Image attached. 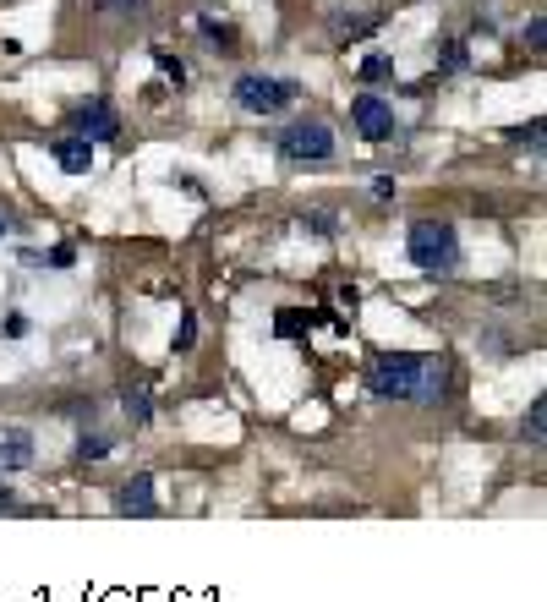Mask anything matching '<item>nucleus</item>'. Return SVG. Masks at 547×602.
<instances>
[{"label":"nucleus","mask_w":547,"mask_h":602,"mask_svg":"<svg viewBox=\"0 0 547 602\" xmlns=\"http://www.w3.org/2000/svg\"><path fill=\"white\" fill-rule=\"evenodd\" d=\"M367 384L378 400H438L449 389V362L422 351H383L372 356Z\"/></svg>","instance_id":"nucleus-1"},{"label":"nucleus","mask_w":547,"mask_h":602,"mask_svg":"<svg viewBox=\"0 0 547 602\" xmlns=\"http://www.w3.org/2000/svg\"><path fill=\"white\" fill-rule=\"evenodd\" d=\"M405 252H411V263L422 274H449L460 263V236L444 219H416L411 236H405Z\"/></svg>","instance_id":"nucleus-2"},{"label":"nucleus","mask_w":547,"mask_h":602,"mask_svg":"<svg viewBox=\"0 0 547 602\" xmlns=\"http://www.w3.org/2000/svg\"><path fill=\"white\" fill-rule=\"evenodd\" d=\"M279 154L296 165H323V159H334V132L323 121H296L279 132Z\"/></svg>","instance_id":"nucleus-3"},{"label":"nucleus","mask_w":547,"mask_h":602,"mask_svg":"<svg viewBox=\"0 0 547 602\" xmlns=\"http://www.w3.org/2000/svg\"><path fill=\"white\" fill-rule=\"evenodd\" d=\"M290 99H296V83H285V77L247 72L236 83V104H241V110H252V115H279Z\"/></svg>","instance_id":"nucleus-4"},{"label":"nucleus","mask_w":547,"mask_h":602,"mask_svg":"<svg viewBox=\"0 0 547 602\" xmlns=\"http://www.w3.org/2000/svg\"><path fill=\"white\" fill-rule=\"evenodd\" d=\"M351 121L367 143H383V137H394V104H383L378 94H362L351 104Z\"/></svg>","instance_id":"nucleus-5"},{"label":"nucleus","mask_w":547,"mask_h":602,"mask_svg":"<svg viewBox=\"0 0 547 602\" xmlns=\"http://www.w3.org/2000/svg\"><path fill=\"white\" fill-rule=\"evenodd\" d=\"M72 126H77V137H83V143H110L115 132H121V121H115V110L104 99H88L83 110L72 115Z\"/></svg>","instance_id":"nucleus-6"},{"label":"nucleus","mask_w":547,"mask_h":602,"mask_svg":"<svg viewBox=\"0 0 547 602\" xmlns=\"http://www.w3.org/2000/svg\"><path fill=\"white\" fill-rule=\"evenodd\" d=\"M33 466V433L0 427V471H28Z\"/></svg>","instance_id":"nucleus-7"},{"label":"nucleus","mask_w":547,"mask_h":602,"mask_svg":"<svg viewBox=\"0 0 547 602\" xmlns=\"http://www.w3.org/2000/svg\"><path fill=\"white\" fill-rule=\"evenodd\" d=\"M55 165H61L66 176H88L93 143H83V137H66V143H55Z\"/></svg>","instance_id":"nucleus-8"},{"label":"nucleus","mask_w":547,"mask_h":602,"mask_svg":"<svg viewBox=\"0 0 547 602\" xmlns=\"http://www.w3.org/2000/svg\"><path fill=\"white\" fill-rule=\"evenodd\" d=\"M121 509L126 515H154V477H132L121 488Z\"/></svg>","instance_id":"nucleus-9"},{"label":"nucleus","mask_w":547,"mask_h":602,"mask_svg":"<svg viewBox=\"0 0 547 602\" xmlns=\"http://www.w3.org/2000/svg\"><path fill=\"white\" fill-rule=\"evenodd\" d=\"M362 77H367V83H389V77H394V61H389V55H367V61H362Z\"/></svg>","instance_id":"nucleus-10"},{"label":"nucleus","mask_w":547,"mask_h":602,"mask_svg":"<svg viewBox=\"0 0 547 602\" xmlns=\"http://www.w3.org/2000/svg\"><path fill=\"white\" fill-rule=\"evenodd\" d=\"M126 416H132V422H148V384H126Z\"/></svg>","instance_id":"nucleus-11"},{"label":"nucleus","mask_w":547,"mask_h":602,"mask_svg":"<svg viewBox=\"0 0 547 602\" xmlns=\"http://www.w3.org/2000/svg\"><path fill=\"white\" fill-rule=\"evenodd\" d=\"M542 411H547V405L537 400V405H531V411H526V422H520V433H526L531 444H542V427H547V416H542Z\"/></svg>","instance_id":"nucleus-12"},{"label":"nucleus","mask_w":547,"mask_h":602,"mask_svg":"<svg viewBox=\"0 0 547 602\" xmlns=\"http://www.w3.org/2000/svg\"><path fill=\"white\" fill-rule=\"evenodd\" d=\"M307 329H312L307 312H279V334H285V340H296V334H307Z\"/></svg>","instance_id":"nucleus-13"},{"label":"nucleus","mask_w":547,"mask_h":602,"mask_svg":"<svg viewBox=\"0 0 547 602\" xmlns=\"http://www.w3.org/2000/svg\"><path fill=\"white\" fill-rule=\"evenodd\" d=\"M154 61H159V72H165V77H170V83H176V88L186 83V66L176 61V55H154Z\"/></svg>","instance_id":"nucleus-14"},{"label":"nucleus","mask_w":547,"mask_h":602,"mask_svg":"<svg viewBox=\"0 0 547 602\" xmlns=\"http://www.w3.org/2000/svg\"><path fill=\"white\" fill-rule=\"evenodd\" d=\"M460 66H465V44L449 39V44H444V72H460Z\"/></svg>","instance_id":"nucleus-15"},{"label":"nucleus","mask_w":547,"mask_h":602,"mask_svg":"<svg viewBox=\"0 0 547 602\" xmlns=\"http://www.w3.org/2000/svg\"><path fill=\"white\" fill-rule=\"evenodd\" d=\"M104 449H110V438H83V460H104Z\"/></svg>","instance_id":"nucleus-16"},{"label":"nucleus","mask_w":547,"mask_h":602,"mask_svg":"<svg viewBox=\"0 0 547 602\" xmlns=\"http://www.w3.org/2000/svg\"><path fill=\"white\" fill-rule=\"evenodd\" d=\"M6 334H11V340H22V334H28V318H22V312H11V318H6Z\"/></svg>","instance_id":"nucleus-17"},{"label":"nucleus","mask_w":547,"mask_h":602,"mask_svg":"<svg viewBox=\"0 0 547 602\" xmlns=\"http://www.w3.org/2000/svg\"><path fill=\"white\" fill-rule=\"evenodd\" d=\"M99 6H110V11H137L143 0H99Z\"/></svg>","instance_id":"nucleus-18"},{"label":"nucleus","mask_w":547,"mask_h":602,"mask_svg":"<svg viewBox=\"0 0 547 602\" xmlns=\"http://www.w3.org/2000/svg\"><path fill=\"white\" fill-rule=\"evenodd\" d=\"M11 509H17V499H11L6 488H0V515H11Z\"/></svg>","instance_id":"nucleus-19"},{"label":"nucleus","mask_w":547,"mask_h":602,"mask_svg":"<svg viewBox=\"0 0 547 602\" xmlns=\"http://www.w3.org/2000/svg\"><path fill=\"white\" fill-rule=\"evenodd\" d=\"M0 236H11V219L6 214H0Z\"/></svg>","instance_id":"nucleus-20"}]
</instances>
